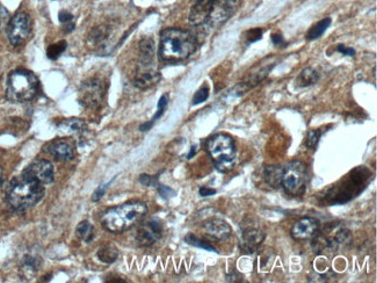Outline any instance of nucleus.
<instances>
[{"mask_svg":"<svg viewBox=\"0 0 377 283\" xmlns=\"http://www.w3.org/2000/svg\"><path fill=\"white\" fill-rule=\"evenodd\" d=\"M158 193L159 195L162 196L163 199H170L172 198V196L176 195V192L173 191V189H171L170 187H166V186H163V185H158Z\"/></svg>","mask_w":377,"mask_h":283,"instance_id":"32","label":"nucleus"},{"mask_svg":"<svg viewBox=\"0 0 377 283\" xmlns=\"http://www.w3.org/2000/svg\"><path fill=\"white\" fill-rule=\"evenodd\" d=\"M41 267L40 258L33 256V254H26L22 259V271L27 275H34Z\"/></svg>","mask_w":377,"mask_h":283,"instance_id":"22","label":"nucleus"},{"mask_svg":"<svg viewBox=\"0 0 377 283\" xmlns=\"http://www.w3.org/2000/svg\"><path fill=\"white\" fill-rule=\"evenodd\" d=\"M265 239V232H262L260 229L257 228H248L245 229L243 232V243H241V249L245 252L252 253L257 251L259 246Z\"/></svg>","mask_w":377,"mask_h":283,"instance_id":"15","label":"nucleus"},{"mask_svg":"<svg viewBox=\"0 0 377 283\" xmlns=\"http://www.w3.org/2000/svg\"><path fill=\"white\" fill-rule=\"evenodd\" d=\"M58 127L60 129V131L65 132L67 135L81 134V132L86 130V124H85V122L79 119L64 120Z\"/></svg>","mask_w":377,"mask_h":283,"instance_id":"18","label":"nucleus"},{"mask_svg":"<svg viewBox=\"0 0 377 283\" xmlns=\"http://www.w3.org/2000/svg\"><path fill=\"white\" fill-rule=\"evenodd\" d=\"M97 256L99 260L102 261L105 264H112L119 257V250L112 244H107V245H102L100 249L98 250Z\"/></svg>","mask_w":377,"mask_h":283,"instance_id":"21","label":"nucleus"},{"mask_svg":"<svg viewBox=\"0 0 377 283\" xmlns=\"http://www.w3.org/2000/svg\"><path fill=\"white\" fill-rule=\"evenodd\" d=\"M59 21L60 23H63L64 31L65 33H71L74 29V19L73 15L67 10H62L59 13Z\"/></svg>","mask_w":377,"mask_h":283,"instance_id":"27","label":"nucleus"},{"mask_svg":"<svg viewBox=\"0 0 377 283\" xmlns=\"http://www.w3.org/2000/svg\"><path fill=\"white\" fill-rule=\"evenodd\" d=\"M47 151L56 160H60V162L71 160L74 156L72 144L70 142L65 141V139H57V141L51 142L47 146Z\"/></svg>","mask_w":377,"mask_h":283,"instance_id":"14","label":"nucleus"},{"mask_svg":"<svg viewBox=\"0 0 377 283\" xmlns=\"http://www.w3.org/2000/svg\"><path fill=\"white\" fill-rule=\"evenodd\" d=\"M272 41H273V43L276 46H282V45L286 44V42H284L283 37L281 36V35H277V34L273 35V36H272Z\"/></svg>","mask_w":377,"mask_h":283,"instance_id":"38","label":"nucleus"},{"mask_svg":"<svg viewBox=\"0 0 377 283\" xmlns=\"http://www.w3.org/2000/svg\"><path fill=\"white\" fill-rule=\"evenodd\" d=\"M7 36L10 44L19 46L28 40L31 33V19L27 13L20 12L10 19L7 26Z\"/></svg>","mask_w":377,"mask_h":283,"instance_id":"9","label":"nucleus"},{"mask_svg":"<svg viewBox=\"0 0 377 283\" xmlns=\"http://www.w3.org/2000/svg\"><path fill=\"white\" fill-rule=\"evenodd\" d=\"M163 236V225L157 218H150L142 223L136 232V242L141 246H151Z\"/></svg>","mask_w":377,"mask_h":283,"instance_id":"10","label":"nucleus"},{"mask_svg":"<svg viewBox=\"0 0 377 283\" xmlns=\"http://www.w3.org/2000/svg\"><path fill=\"white\" fill-rule=\"evenodd\" d=\"M185 241H186L188 244L190 245L196 246V247H201V249H204L207 251H211V252H216V249L214 246L211 245L210 243L203 241V239H200L196 236H194L193 234H188L186 237H185Z\"/></svg>","mask_w":377,"mask_h":283,"instance_id":"26","label":"nucleus"},{"mask_svg":"<svg viewBox=\"0 0 377 283\" xmlns=\"http://www.w3.org/2000/svg\"><path fill=\"white\" fill-rule=\"evenodd\" d=\"M261 36H262V31L260 29H253V30L248 31L247 40L248 42H255V41L260 40Z\"/></svg>","mask_w":377,"mask_h":283,"instance_id":"35","label":"nucleus"},{"mask_svg":"<svg viewBox=\"0 0 377 283\" xmlns=\"http://www.w3.org/2000/svg\"><path fill=\"white\" fill-rule=\"evenodd\" d=\"M209 93H210V91H209L208 86H203V87H201L196 93H195V95L193 98V105H200V103L204 102L205 100L209 98Z\"/></svg>","mask_w":377,"mask_h":283,"instance_id":"30","label":"nucleus"},{"mask_svg":"<svg viewBox=\"0 0 377 283\" xmlns=\"http://www.w3.org/2000/svg\"><path fill=\"white\" fill-rule=\"evenodd\" d=\"M239 0H196L189 13V22L194 27L210 30L219 27L231 17Z\"/></svg>","mask_w":377,"mask_h":283,"instance_id":"1","label":"nucleus"},{"mask_svg":"<svg viewBox=\"0 0 377 283\" xmlns=\"http://www.w3.org/2000/svg\"><path fill=\"white\" fill-rule=\"evenodd\" d=\"M319 79V74L317 73V71H315L311 67H307L304 69L302 72L298 74L297 79H296V84L300 87H308V86H311L316 84Z\"/></svg>","mask_w":377,"mask_h":283,"instance_id":"20","label":"nucleus"},{"mask_svg":"<svg viewBox=\"0 0 377 283\" xmlns=\"http://www.w3.org/2000/svg\"><path fill=\"white\" fill-rule=\"evenodd\" d=\"M147 213V204L131 201L105 210L101 214L100 221L106 230L113 234H120L140 223Z\"/></svg>","mask_w":377,"mask_h":283,"instance_id":"3","label":"nucleus"},{"mask_svg":"<svg viewBox=\"0 0 377 283\" xmlns=\"http://www.w3.org/2000/svg\"><path fill=\"white\" fill-rule=\"evenodd\" d=\"M330 24H331V19H329V17L319 21L318 23H316L314 27L310 28V30H309L307 34V38L309 41L317 40V38L321 37L322 35L325 33L327 28L330 27Z\"/></svg>","mask_w":377,"mask_h":283,"instance_id":"25","label":"nucleus"},{"mask_svg":"<svg viewBox=\"0 0 377 283\" xmlns=\"http://www.w3.org/2000/svg\"><path fill=\"white\" fill-rule=\"evenodd\" d=\"M195 152H196V148H195V146H193V148H191V150H190V152H189V155H188V157H187V158H188V159H190V158H193V157H194V155H195Z\"/></svg>","mask_w":377,"mask_h":283,"instance_id":"39","label":"nucleus"},{"mask_svg":"<svg viewBox=\"0 0 377 283\" xmlns=\"http://www.w3.org/2000/svg\"><path fill=\"white\" fill-rule=\"evenodd\" d=\"M66 42L65 41H60L58 43H56V44H52L48 48L47 50V55H48V58L50 59H57L58 57L62 55V53L65 51L66 49Z\"/></svg>","mask_w":377,"mask_h":283,"instance_id":"28","label":"nucleus"},{"mask_svg":"<svg viewBox=\"0 0 377 283\" xmlns=\"http://www.w3.org/2000/svg\"><path fill=\"white\" fill-rule=\"evenodd\" d=\"M214 194H216V189H212L209 187L200 188V195L203 196V198H207V196H211Z\"/></svg>","mask_w":377,"mask_h":283,"instance_id":"37","label":"nucleus"},{"mask_svg":"<svg viewBox=\"0 0 377 283\" xmlns=\"http://www.w3.org/2000/svg\"><path fill=\"white\" fill-rule=\"evenodd\" d=\"M44 193L43 185L22 172L7 185L5 198L12 209L24 211L40 202L43 199Z\"/></svg>","mask_w":377,"mask_h":283,"instance_id":"2","label":"nucleus"},{"mask_svg":"<svg viewBox=\"0 0 377 283\" xmlns=\"http://www.w3.org/2000/svg\"><path fill=\"white\" fill-rule=\"evenodd\" d=\"M282 171L283 167L281 166H267L265 168L264 178L267 185L270 187L277 188L281 186V180H282Z\"/></svg>","mask_w":377,"mask_h":283,"instance_id":"19","label":"nucleus"},{"mask_svg":"<svg viewBox=\"0 0 377 283\" xmlns=\"http://www.w3.org/2000/svg\"><path fill=\"white\" fill-rule=\"evenodd\" d=\"M2 184H3V170H2V167L0 166V187H1Z\"/></svg>","mask_w":377,"mask_h":283,"instance_id":"40","label":"nucleus"},{"mask_svg":"<svg viewBox=\"0 0 377 283\" xmlns=\"http://www.w3.org/2000/svg\"><path fill=\"white\" fill-rule=\"evenodd\" d=\"M161 80V74L157 72L152 73H136L134 78V85L140 89H148L157 84Z\"/></svg>","mask_w":377,"mask_h":283,"instance_id":"17","label":"nucleus"},{"mask_svg":"<svg viewBox=\"0 0 377 283\" xmlns=\"http://www.w3.org/2000/svg\"><path fill=\"white\" fill-rule=\"evenodd\" d=\"M110 36H112V30L107 26L95 27L88 34L87 42L92 48L95 49H107V44L109 43Z\"/></svg>","mask_w":377,"mask_h":283,"instance_id":"16","label":"nucleus"},{"mask_svg":"<svg viewBox=\"0 0 377 283\" xmlns=\"http://www.w3.org/2000/svg\"><path fill=\"white\" fill-rule=\"evenodd\" d=\"M76 232H77L78 237H79L80 239H83V241L86 243H91L92 241H93L94 235H95L93 225L87 221L80 222V223L77 225Z\"/></svg>","mask_w":377,"mask_h":283,"instance_id":"23","label":"nucleus"},{"mask_svg":"<svg viewBox=\"0 0 377 283\" xmlns=\"http://www.w3.org/2000/svg\"><path fill=\"white\" fill-rule=\"evenodd\" d=\"M203 229L209 237L216 239V241H225L232 234V229L225 221L220 218H209L203 223Z\"/></svg>","mask_w":377,"mask_h":283,"instance_id":"13","label":"nucleus"},{"mask_svg":"<svg viewBox=\"0 0 377 283\" xmlns=\"http://www.w3.org/2000/svg\"><path fill=\"white\" fill-rule=\"evenodd\" d=\"M9 21H10V16H9L8 10H7L3 6L0 5V31L7 28Z\"/></svg>","mask_w":377,"mask_h":283,"instance_id":"31","label":"nucleus"},{"mask_svg":"<svg viewBox=\"0 0 377 283\" xmlns=\"http://www.w3.org/2000/svg\"><path fill=\"white\" fill-rule=\"evenodd\" d=\"M108 186H109V184L99 186V188L93 193V195H92V200H93V201H99V200H100L102 196L105 195V193H106V191H107Z\"/></svg>","mask_w":377,"mask_h":283,"instance_id":"34","label":"nucleus"},{"mask_svg":"<svg viewBox=\"0 0 377 283\" xmlns=\"http://www.w3.org/2000/svg\"><path fill=\"white\" fill-rule=\"evenodd\" d=\"M207 150L220 172H229L233 168L236 145L233 138L227 134H216L207 141Z\"/></svg>","mask_w":377,"mask_h":283,"instance_id":"6","label":"nucleus"},{"mask_svg":"<svg viewBox=\"0 0 377 283\" xmlns=\"http://www.w3.org/2000/svg\"><path fill=\"white\" fill-rule=\"evenodd\" d=\"M24 174L40 182L42 185H50L54 182V166L50 162L45 159H36L28 165L23 171Z\"/></svg>","mask_w":377,"mask_h":283,"instance_id":"11","label":"nucleus"},{"mask_svg":"<svg viewBox=\"0 0 377 283\" xmlns=\"http://www.w3.org/2000/svg\"><path fill=\"white\" fill-rule=\"evenodd\" d=\"M196 45V40L189 31L170 28L161 34L159 56L165 62H179L193 55Z\"/></svg>","mask_w":377,"mask_h":283,"instance_id":"4","label":"nucleus"},{"mask_svg":"<svg viewBox=\"0 0 377 283\" xmlns=\"http://www.w3.org/2000/svg\"><path fill=\"white\" fill-rule=\"evenodd\" d=\"M167 102H169V96H167V94H164L162 95V98L159 99L158 101V105H157V113L155 114L154 117H152L150 122H147V123L142 124L140 127V130L141 131H148L150 130L152 125H154V123L156 121H157L159 117H161L163 114H164V110H165L166 106H167Z\"/></svg>","mask_w":377,"mask_h":283,"instance_id":"24","label":"nucleus"},{"mask_svg":"<svg viewBox=\"0 0 377 283\" xmlns=\"http://www.w3.org/2000/svg\"><path fill=\"white\" fill-rule=\"evenodd\" d=\"M40 82L34 73L27 70L13 71L7 79L6 98L12 102H28L36 98Z\"/></svg>","mask_w":377,"mask_h":283,"instance_id":"5","label":"nucleus"},{"mask_svg":"<svg viewBox=\"0 0 377 283\" xmlns=\"http://www.w3.org/2000/svg\"><path fill=\"white\" fill-rule=\"evenodd\" d=\"M140 182L144 186H158L157 178L148 174H142L140 177Z\"/></svg>","mask_w":377,"mask_h":283,"instance_id":"33","label":"nucleus"},{"mask_svg":"<svg viewBox=\"0 0 377 283\" xmlns=\"http://www.w3.org/2000/svg\"><path fill=\"white\" fill-rule=\"evenodd\" d=\"M337 51L343 53V55L345 56H350V57H353L355 55V51L352 48H347V46L345 45H338L337 46Z\"/></svg>","mask_w":377,"mask_h":283,"instance_id":"36","label":"nucleus"},{"mask_svg":"<svg viewBox=\"0 0 377 283\" xmlns=\"http://www.w3.org/2000/svg\"><path fill=\"white\" fill-rule=\"evenodd\" d=\"M107 85L100 78H91L84 81L79 89V101L86 108L97 109L104 102Z\"/></svg>","mask_w":377,"mask_h":283,"instance_id":"8","label":"nucleus"},{"mask_svg":"<svg viewBox=\"0 0 377 283\" xmlns=\"http://www.w3.org/2000/svg\"><path fill=\"white\" fill-rule=\"evenodd\" d=\"M321 136H322L321 130H310V131H309L308 135H307V138H305V145H307V148L311 149V150H315L316 146H317V144H318Z\"/></svg>","mask_w":377,"mask_h":283,"instance_id":"29","label":"nucleus"},{"mask_svg":"<svg viewBox=\"0 0 377 283\" xmlns=\"http://www.w3.org/2000/svg\"><path fill=\"white\" fill-rule=\"evenodd\" d=\"M307 177L308 172L305 165L298 160H294L283 167L281 185L289 195L300 196L305 192Z\"/></svg>","mask_w":377,"mask_h":283,"instance_id":"7","label":"nucleus"},{"mask_svg":"<svg viewBox=\"0 0 377 283\" xmlns=\"http://www.w3.org/2000/svg\"><path fill=\"white\" fill-rule=\"evenodd\" d=\"M319 230L318 221L312 217H303L291 228V237L296 241H309L316 236Z\"/></svg>","mask_w":377,"mask_h":283,"instance_id":"12","label":"nucleus"}]
</instances>
